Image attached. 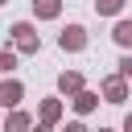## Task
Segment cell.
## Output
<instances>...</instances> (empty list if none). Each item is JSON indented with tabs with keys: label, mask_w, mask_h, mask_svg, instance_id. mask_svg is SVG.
Masks as SVG:
<instances>
[{
	"label": "cell",
	"mask_w": 132,
	"mask_h": 132,
	"mask_svg": "<svg viewBox=\"0 0 132 132\" xmlns=\"http://www.w3.org/2000/svg\"><path fill=\"white\" fill-rule=\"evenodd\" d=\"M124 128H128V132H132V116H128V120H124Z\"/></svg>",
	"instance_id": "cell-14"
},
{
	"label": "cell",
	"mask_w": 132,
	"mask_h": 132,
	"mask_svg": "<svg viewBox=\"0 0 132 132\" xmlns=\"http://www.w3.org/2000/svg\"><path fill=\"white\" fill-rule=\"evenodd\" d=\"M111 41H116L120 50H132V21H116V29H111Z\"/></svg>",
	"instance_id": "cell-9"
},
{
	"label": "cell",
	"mask_w": 132,
	"mask_h": 132,
	"mask_svg": "<svg viewBox=\"0 0 132 132\" xmlns=\"http://www.w3.org/2000/svg\"><path fill=\"white\" fill-rule=\"evenodd\" d=\"M29 124H33V116H29V111H21V107H12V111H8V120H4V128H29Z\"/></svg>",
	"instance_id": "cell-10"
},
{
	"label": "cell",
	"mask_w": 132,
	"mask_h": 132,
	"mask_svg": "<svg viewBox=\"0 0 132 132\" xmlns=\"http://www.w3.org/2000/svg\"><path fill=\"white\" fill-rule=\"evenodd\" d=\"M58 91H62V95H78V91H82V74H78V70H62V74H58Z\"/></svg>",
	"instance_id": "cell-7"
},
{
	"label": "cell",
	"mask_w": 132,
	"mask_h": 132,
	"mask_svg": "<svg viewBox=\"0 0 132 132\" xmlns=\"http://www.w3.org/2000/svg\"><path fill=\"white\" fill-rule=\"evenodd\" d=\"M21 99H25V87H21L16 78H4V82H0V107H16Z\"/></svg>",
	"instance_id": "cell-5"
},
{
	"label": "cell",
	"mask_w": 132,
	"mask_h": 132,
	"mask_svg": "<svg viewBox=\"0 0 132 132\" xmlns=\"http://www.w3.org/2000/svg\"><path fill=\"white\" fill-rule=\"evenodd\" d=\"M4 4H8V0H0V8H4Z\"/></svg>",
	"instance_id": "cell-15"
},
{
	"label": "cell",
	"mask_w": 132,
	"mask_h": 132,
	"mask_svg": "<svg viewBox=\"0 0 132 132\" xmlns=\"http://www.w3.org/2000/svg\"><path fill=\"white\" fill-rule=\"evenodd\" d=\"M58 50H66V54H82V50H87V29H82V25H66V29L58 33Z\"/></svg>",
	"instance_id": "cell-3"
},
{
	"label": "cell",
	"mask_w": 132,
	"mask_h": 132,
	"mask_svg": "<svg viewBox=\"0 0 132 132\" xmlns=\"http://www.w3.org/2000/svg\"><path fill=\"white\" fill-rule=\"evenodd\" d=\"M99 95H103V103H124L128 99V78L116 70V74H107L103 82H99Z\"/></svg>",
	"instance_id": "cell-2"
},
{
	"label": "cell",
	"mask_w": 132,
	"mask_h": 132,
	"mask_svg": "<svg viewBox=\"0 0 132 132\" xmlns=\"http://www.w3.org/2000/svg\"><path fill=\"white\" fill-rule=\"evenodd\" d=\"M37 124H41V128H58V124H62V99H41Z\"/></svg>",
	"instance_id": "cell-4"
},
{
	"label": "cell",
	"mask_w": 132,
	"mask_h": 132,
	"mask_svg": "<svg viewBox=\"0 0 132 132\" xmlns=\"http://www.w3.org/2000/svg\"><path fill=\"white\" fill-rule=\"evenodd\" d=\"M124 4L128 0H95V12L99 16H116V12H124Z\"/></svg>",
	"instance_id": "cell-11"
},
{
	"label": "cell",
	"mask_w": 132,
	"mask_h": 132,
	"mask_svg": "<svg viewBox=\"0 0 132 132\" xmlns=\"http://www.w3.org/2000/svg\"><path fill=\"white\" fill-rule=\"evenodd\" d=\"M62 12V0H33V16L37 21H54Z\"/></svg>",
	"instance_id": "cell-8"
},
{
	"label": "cell",
	"mask_w": 132,
	"mask_h": 132,
	"mask_svg": "<svg viewBox=\"0 0 132 132\" xmlns=\"http://www.w3.org/2000/svg\"><path fill=\"white\" fill-rule=\"evenodd\" d=\"M8 33H12V50H21V54H37L41 50V37H37L33 21H16Z\"/></svg>",
	"instance_id": "cell-1"
},
{
	"label": "cell",
	"mask_w": 132,
	"mask_h": 132,
	"mask_svg": "<svg viewBox=\"0 0 132 132\" xmlns=\"http://www.w3.org/2000/svg\"><path fill=\"white\" fill-rule=\"evenodd\" d=\"M70 103H74V111H78V116H91V111H95V107H99V95H95V91H87V87H82V91H78V95H70Z\"/></svg>",
	"instance_id": "cell-6"
},
{
	"label": "cell",
	"mask_w": 132,
	"mask_h": 132,
	"mask_svg": "<svg viewBox=\"0 0 132 132\" xmlns=\"http://www.w3.org/2000/svg\"><path fill=\"white\" fill-rule=\"evenodd\" d=\"M120 74L132 82V54H124V58H120Z\"/></svg>",
	"instance_id": "cell-13"
},
{
	"label": "cell",
	"mask_w": 132,
	"mask_h": 132,
	"mask_svg": "<svg viewBox=\"0 0 132 132\" xmlns=\"http://www.w3.org/2000/svg\"><path fill=\"white\" fill-rule=\"evenodd\" d=\"M16 70V50H0V74Z\"/></svg>",
	"instance_id": "cell-12"
}]
</instances>
